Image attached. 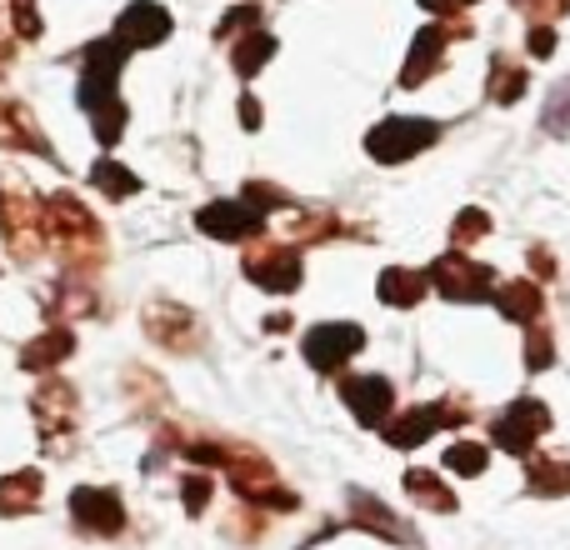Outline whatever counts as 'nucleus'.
<instances>
[{"label":"nucleus","mask_w":570,"mask_h":550,"mask_svg":"<svg viewBox=\"0 0 570 550\" xmlns=\"http://www.w3.org/2000/svg\"><path fill=\"white\" fill-rule=\"evenodd\" d=\"M435 136H441V126H435V120L391 116V120H381V126L371 130V156L375 160H405V156H415V150L431 146Z\"/></svg>","instance_id":"1"},{"label":"nucleus","mask_w":570,"mask_h":550,"mask_svg":"<svg viewBox=\"0 0 570 550\" xmlns=\"http://www.w3.org/2000/svg\"><path fill=\"white\" fill-rule=\"evenodd\" d=\"M361 345H365L361 325H321V331H311V341H305V355H311L315 371H335V365H341L345 355H355Z\"/></svg>","instance_id":"2"},{"label":"nucleus","mask_w":570,"mask_h":550,"mask_svg":"<svg viewBox=\"0 0 570 550\" xmlns=\"http://www.w3.org/2000/svg\"><path fill=\"white\" fill-rule=\"evenodd\" d=\"M200 230H210L220 240H246L261 230V210L250 200H220V206L200 210Z\"/></svg>","instance_id":"3"},{"label":"nucleus","mask_w":570,"mask_h":550,"mask_svg":"<svg viewBox=\"0 0 570 550\" xmlns=\"http://www.w3.org/2000/svg\"><path fill=\"white\" fill-rule=\"evenodd\" d=\"M435 285H441L445 295H455V301H481V295L491 291V271L471 266L465 256H445L441 266H435Z\"/></svg>","instance_id":"4"},{"label":"nucleus","mask_w":570,"mask_h":550,"mask_svg":"<svg viewBox=\"0 0 570 550\" xmlns=\"http://www.w3.org/2000/svg\"><path fill=\"white\" fill-rule=\"evenodd\" d=\"M170 36V16L160 6H150V0H136V6L120 16V46H156V40Z\"/></svg>","instance_id":"5"},{"label":"nucleus","mask_w":570,"mask_h":550,"mask_svg":"<svg viewBox=\"0 0 570 550\" xmlns=\"http://www.w3.org/2000/svg\"><path fill=\"white\" fill-rule=\"evenodd\" d=\"M546 425H551V415H546L541 401H515L511 415L495 425V435H501L505 451H525V445L535 441V431H546Z\"/></svg>","instance_id":"6"},{"label":"nucleus","mask_w":570,"mask_h":550,"mask_svg":"<svg viewBox=\"0 0 570 550\" xmlns=\"http://www.w3.org/2000/svg\"><path fill=\"white\" fill-rule=\"evenodd\" d=\"M345 401L365 425H381L385 411H391V385L381 375H355V381H345Z\"/></svg>","instance_id":"7"},{"label":"nucleus","mask_w":570,"mask_h":550,"mask_svg":"<svg viewBox=\"0 0 570 550\" xmlns=\"http://www.w3.org/2000/svg\"><path fill=\"white\" fill-rule=\"evenodd\" d=\"M250 281L266 285V291H291L295 281H301V261L285 256V251H271V256H256L250 261Z\"/></svg>","instance_id":"8"},{"label":"nucleus","mask_w":570,"mask_h":550,"mask_svg":"<svg viewBox=\"0 0 570 550\" xmlns=\"http://www.w3.org/2000/svg\"><path fill=\"white\" fill-rule=\"evenodd\" d=\"M76 515L80 526H96V531H116L120 526V505L110 491H76Z\"/></svg>","instance_id":"9"},{"label":"nucleus","mask_w":570,"mask_h":550,"mask_svg":"<svg viewBox=\"0 0 570 550\" xmlns=\"http://www.w3.org/2000/svg\"><path fill=\"white\" fill-rule=\"evenodd\" d=\"M421 291H425V275H415V271H385L381 275V301H391V305H415Z\"/></svg>","instance_id":"10"},{"label":"nucleus","mask_w":570,"mask_h":550,"mask_svg":"<svg viewBox=\"0 0 570 550\" xmlns=\"http://www.w3.org/2000/svg\"><path fill=\"white\" fill-rule=\"evenodd\" d=\"M501 311L511 315V321H535V311H541V295H535L525 281H515V285H505V291H501Z\"/></svg>","instance_id":"11"},{"label":"nucleus","mask_w":570,"mask_h":550,"mask_svg":"<svg viewBox=\"0 0 570 550\" xmlns=\"http://www.w3.org/2000/svg\"><path fill=\"white\" fill-rule=\"evenodd\" d=\"M96 186L110 190V196H126V190H136V176H130V170H120L116 160H100V166H96Z\"/></svg>","instance_id":"12"},{"label":"nucleus","mask_w":570,"mask_h":550,"mask_svg":"<svg viewBox=\"0 0 570 550\" xmlns=\"http://www.w3.org/2000/svg\"><path fill=\"white\" fill-rule=\"evenodd\" d=\"M271 50H276V40H271V36H261V40H250V46H240V50H236V70H246V76H256V70H261V60H266Z\"/></svg>","instance_id":"13"},{"label":"nucleus","mask_w":570,"mask_h":550,"mask_svg":"<svg viewBox=\"0 0 570 550\" xmlns=\"http://www.w3.org/2000/svg\"><path fill=\"white\" fill-rule=\"evenodd\" d=\"M445 461H451L455 471H481V465H485V445H455Z\"/></svg>","instance_id":"14"}]
</instances>
